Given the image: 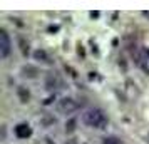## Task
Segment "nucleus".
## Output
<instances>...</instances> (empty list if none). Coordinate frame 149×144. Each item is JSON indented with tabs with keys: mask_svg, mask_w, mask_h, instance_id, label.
<instances>
[{
	"mask_svg": "<svg viewBox=\"0 0 149 144\" xmlns=\"http://www.w3.org/2000/svg\"><path fill=\"white\" fill-rule=\"evenodd\" d=\"M91 17H92V19H97V17H99V12H91Z\"/></svg>",
	"mask_w": 149,
	"mask_h": 144,
	"instance_id": "15",
	"label": "nucleus"
},
{
	"mask_svg": "<svg viewBox=\"0 0 149 144\" xmlns=\"http://www.w3.org/2000/svg\"><path fill=\"white\" fill-rule=\"evenodd\" d=\"M59 30V25H50L49 27V32H57Z\"/></svg>",
	"mask_w": 149,
	"mask_h": 144,
	"instance_id": "14",
	"label": "nucleus"
},
{
	"mask_svg": "<svg viewBox=\"0 0 149 144\" xmlns=\"http://www.w3.org/2000/svg\"><path fill=\"white\" fill-rule=\"evenodd\" d=\"M102 144H122V141L116 136H106L102 139Z\"/></svg>",
	"mask_w": 149,
	"mask_h": 144,
	"instance_id": "11",
	"label": "nucleus"
},
{
	"mask_svg": "<svg viewBox=\"0 0 149 144\" xmlns=\"http://www.w3.org/2000/svg\"><path fill=\"white\" fill-rule=\"evenodd\" d=\"M17 97H19V101H20L22 104H27L29 101H30L32 94H30V90H29L25 86H19V87H17Z\"/></svg>",
	"mask_w": 149,
	"mask_h": 144,
	"instance_id": "8",
	"label": "nucleus"
},
{
	"mask_svg": "<svg viewBox=\"0 0 149 144\" xmlns=\"http://www.w3.org/2000/svg\"><path fill=\"white\" fill-rule=\"evenodd\" d=\"M77 109H79V104L72 97H62V99L57 101V112H61V114H65L67 116V114L75 112Z\"/></svg>",
	"mask_w": 149,
	"mask_h": 144,
	"instance_id": "2",
	"label": "nucleus"
},
{
	"mask_svg": "<svg viewBox=\"0 0 149 144\" xmlns=\"http://www.w3.org/2000/svg\"><path fill=\"white\" fill-rule=\"evenodd\" d=\"M52 101H55V96H52V97H49V99H45V101H44V104H45V106H49V104H52Z\"/></svg>",
	"mask_w": 149,
	"mask_h": 144,
	"instance_id": "13",
	"label": "nucleus"
},
{
	"mask_svg": "<svg viewBox=\"0 0 149 144\" xmlns=\"http://www.w3.org/2000/svg\"><path fill=\"white\" fill-rule=\"evenodd\" d=\"M34 59L35 61H39V62H42V64H47V65H50L52 64V59H50V55L44 50V49H37V50H34Z\"/></svg>",
	"mask_w": 149,
	"mask_h": 144,
	"instance_id": "7",
	"label": "nucleus"
},
{
	"mask_svg": "<svg viewBox=\"0 0 149 144\" xmlns=\"http://www.w3.org/2000/svg\"><path fill=\"white\" fill-rule=\"evenodd\" d=\"M82 122L89 127H92V129H104V127H107L109 119L102 109L92 107V109H87L82 114Z\"/></svg>",
	"mask_w": 149,
	"mask_h": 144,
	"instance_id": "1",
	"label": "nucleus"
},
{
	"mask_svg": "<svg viewBox=\"0 0 149 144\" xmlns=\"http://www.w3.org/2000/svg\"><path fill=\"white\" fill-rule=\"evenodd\" d=\"M62 87V81L57 74H47L45 77V89L54 90V89H61Z\"/></svg>",
	"mask_w": 149,
	"mask_h": 144,
	"instance_id": "5",
	"label": "nucleus"
},
{
	"mask_svg": "<svg viewBox=\"0 0 149 144\" xmlns=\"http://www.w3.org/2000/svg\"><path fill=\"white\" fill-rule=\"evenodd\" d=\"M14 134L19 137V139H27V137L32 136V127H30L27 122H20L14 127Z\"/></svg>",
	"mask_w": 149,
	"mask_h": 144,
	"instance_id": "4",
	"label": "nucleus"
},
{
	"mask_svg": "<svg viewBox=\"0 0 149 144\" xmlns=\"http://www.w3.org/2000/svg\"><path fill=\"white\" fill-rule=\"evenodd\" d=\"M144 17H149V12H144Z\"/></svg>",
	"mask_w": 149,
	"mask_h": 144,
	"instance_id": "17",
	"label": "nucleus"
},
{
	"mask_svg": "<svg viewBox=\"0 0 149 144\" xmlns=\"http://www.w3.org/2000/svg\"><path fill=\"white\" fill-rule=\"evenodd\" d=\"M20 74H22V77H27V79H37L39 77V69L35 67V65L25 64V65H22Z\"/></svg>",
	"mask_w": 149,
	"mask_h": 144,
	"instance_id": "6",
	"label": "nucleus"
},
{
	"mask_svg": "<svg viewBox=\"0 0 149 144\" xmlns=\"http://www.w3.org/2000/svg\"><path fill=\"white\" fill-rule=\"evenodd\" d=\"M45 141H47V144H55V143H52V139H50V137H45Z\"/></svg>",
	"mask_w": 149,
	"mask_h": 144,
	"instance_id": "16",
	"label": "nucleus"
},
{
	"mask_svg": "<svg viewBox=\"0 0 149 144\" xmlns=\"http://www.w3.org/2000/svg\"><path fill=\"white\" fill-rule=\"evenodd\" d=\"M10 50H12L10 37H8L5 29H0V57L2 59H7L8 54H10Z\"/></svg>",
	"mask_w": 149,
	"mask_h": 144,
	"instance_id": "3",
	"label": "nucleus"
},
{
	"mask_svg": "<svg viewBox=\"0 0 149 144\" xmlns=\"http://www.w3.org/2000/svg\"><path fill=\"white\" fill-rule=\"evenodd\" d=\"M40 124L45 126V127H49L50 124H55V117L54 116H45L44 119H40Z\"/></svg>",
	"mask_w": 149,
	"mask_h": 144,
	"instance_id": "12",
	"label": "nucleus"
},
{
	"mask_svg": "<svg viewBox=\"0 0 149 144\" xmlns=\"http://www.w3.org/2000/svg\"><path fill=\"white\" fill-rule=\"evenodd\" d=\"M17 40H19V45H20V52H22V55L24 57H27L29 55V52H30V49H29V42L22 37V35H19L17 37Z\"/></svg>",
	"mask_w": 149,
	"mask_h": 144,
	"instance_id": "9",
	"label": "nucleus"
},
{
	"mask_svg": "<svg viewBox=\"0 0 149 144\" xmlns=\"http://www.w3.org/2000/svg\"><path fill=\"white\" fill-rule=\"evenodd\" d=\"M64 144H74V143H72V141H67V143H64Z\"/></svg>",
	"mask_w": 149,
	"mask_h": 144,
	"instance_id": "18",
	"label": "nucleus"
},
{
	"mask_svg": "<svg viewBox=\"0 0 149 144\" xmlns=\"http://www.w3.org/2000/svg\"><path fill=\"white\" fill-rule=\"evenodd\" d=\"M75 126H77V119H75V117H70L67 122H65V132H67V134H72L75 131Z\"/></svg>",
	"mask_w": 149,
	"mask_h": 144,
	"instance_id": "10",
	"label": "nucleus"
}]
</instances>
